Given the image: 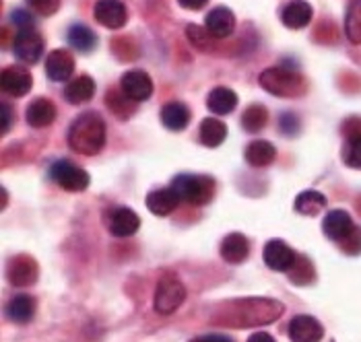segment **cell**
Here are the masks:
<instances>
[{
  "label": "cell",
  "instance_id": "1",
  "mask_svg": "<svg viewBox=\"0 0 361 342\" xmlns=\"http://www.w3.org/2000/svg\"><path fill=\"white\" fill-rule=\"evenodd\" d=\"M106 144V122L95 112L81 114L68 130V146L79 155H97Z\"/></svg>",
  "mask_w": 361,
  "mask_h": 342
},
{
  "label": "cell",
  "instance_id": "2",
  "mask_svg": "<svg viewBox=\"0 0 361 342\" xmlns=\"http://www.w3.org/2000/svg\"><path fill=\"white\" fill-rule=\"evenodd\" d=\"M260 87L277 97H298L306 93V81L300 72L289 70V68H267L264 72H260L258 79Z\"/></svg>",
  "mask_w": 361,
  "mask_h": 342
},
{
  "label": "cell",
  "instance_id": "3",
  "mask_svg": "<svg viewBox=\"0 0 361 342\" xmlns=\"http://www.w3.org/2000/svg\"><path fill=\"white\" fill-rule=\"evenodd\" d=\"M173 192L180 196L182 202L195 204V206H204L213 200L215 194V182L207 175H190V173H182L178 177H173L171 182Z\"/></svg>",
  "mask_w": 361,
  "mask_h": 342
},
{
  "label": "cell",
  "instance_id": "4",
  "mask_svg": "<svg viewBox=\"0 0 361 342\" xmlns=\"http://www.w3.org/2000/svg\"><path fill=\"white\" fill-rule=\"evenodd\" d=\"M186 299V289L173 277L166 274L159 279L157 289H155V310L159 314H173Z\"/></svg>",
  "mask_w": 361,
  "mask_h": 342
},
{
  "label": "cell",
  "instance_id": "5",
  "mask_svg": "<svg viewBox=\"0 0 361 342\" xmlns=\"http://www.w3.org/2000/svg\"><path fill=\"white\" fill-rule=\"evenodd\" d=\"M50 177L66 192H83L89 188V173L71 161H56L50 167Z\"/></svg>",
  "mask_w": 361,
  "mask_h": 342
},
{
  "label": "cell",
  "instance_id": "6",
  "mask_svg": "<svg viewBox=\"0 0 361 342\" xmlns=\"http://www.w3.org/2000/svg\"><path fill=\"white\" fill-rule=\"evenodd\" d=\"M262 258H264V264L271 268V270H277V272H289L298 260V254L281 239H271L264 250H262Z\"/></svg>",
  "mask_w": 361,
  "mask_h": 342
},
{
  "label": "cell",
  "instance_id": "7",
  "mask_svg": "<svg viewBox=\"0 0 361 342\" xmlns=\"http://www.w3.org/2000/svg\"><path fill=\"white\" fill-rule=\"evenodd\" d=\"M13 50L19 60L27 62V64H35L44 54V39L35 29H23L17 33V37L13 42Z\"/></svg>",
  "mask_w": 361,
  "mask_h": 342
},
{
  "label": "cell",
  "instance_id": "8",
  "mask_svg": "<svg viewBox=\"0 0 361 342\" xmlns=\"http://www.w3.org/2000/svg\"><path fill=\"white\" fill-rule=\"evenodd\" d=\"M291 342H320L324 338L322 324L312 315H295L287 328Z\"/></svg>",
  "mask_w": 361,
  "mask_h": 342
},
{
  "label": "cell",
  "instance_id": "9",
  "mask_svg": "<svg viewBox=\"0 0 361 342\" xmlns=\"http://www.w3.org/2000/svg\"><path fill=\"white\" fill-rule=\"evenodd\" d=\"M93 15L99 25L110 29L124 27V23L128 19V11L122 0H97Z\"/></svg>",
  "mask_w": 361,
  "mask_h": 342
},
{
  "label": "cell",
  "instance_id": "10",
  "mask_svg": "<svg viewBox=\"0 0 361 342\" xmlns=\"http://www.w3.org/2000/svg\"><path fill=\"white\" fill-rule=\"evenodd\" d=\"M0 85L4 89V93H8L13 97H23V95H27L29 89L33 85V79H31V75H29L25 66L13 64V66H6L2 70Z\"/></svg>",
  "mask_w": 361,
  "mask_h": 342
},
{
  "label": "cell",
  "instance_id": "11",
  "mask_svg": "<svg viewBox=\"0 0 361 342\" xmlns=\"http://www.w3.org/2000/svg\"><path fill=\"white\" fill-rule=\"evenodd\" d=\"M120 89L133 101H145L153 95V81L145 70H128L120 79Z\"/></svg>",
  "mask_w": 361,
  "mask_h": 342
},
{
  "label": "cell",
  "instance_id": "12",
  "mask_svg": "<svg viewBox=\"0 0 361 342\" xmlns=\"http://www.w3.org/2000/svg\"><path fill=\"white\" fill-rule=\"evenodd\" d=\"M46 72L54 83L71 79L75 72V58L71 56L68 50H52L46 58Z\"/></svg>",
  "mask_w": 361,
  "mask_h": 342
},
{
  "label": "cell",
  "instance_id": "13",
  "mask_svg": "<svg viewBox=\"0 0 361 342\" xmlns=\"http://www.w3.org/2000/svg\"><path fill=\"white\" fill-rule=\"evenodd\" d=\"M108 227H110V233L114 237H130V235H135L139 231L140 219L135 210H130L126 206H120L110 215Z\"/></svg>",
  "mask_w": 361,
  "mask_h": 342
},
{
  "label": "cell",
  "instance_id": "14",
  "mask_svg": "<svg viewBox=\"0 0 361 342\" xmlns=\"http://www.w3.org/2000/svg\"><path fill=\"white\" fill-rule=\"evenodd\" d=\"M353 221H351V215L345 213V210H331L324 221H322V231L329 239L333 241H343L351 231H353Z\"/></svg>",
  "mask_w": 361,
  "mask_h": 342
},
{
  "label": "cell",
  "instance_id": "15",
  "mask_svg": "<svg viewBox=\"0 0 361 342\" xmlns=\"http://www.w3.org/2000/svg\"><path fill=\"white\" fill-rule=\"evenodd\" d=\"M25 120L31 128H46L56 120V106L46 97H37L29 103Z\"/></svg>",
  "mask_w": 361,
  "mask_h": 342
},
{
  "label": "cell",
  "instance_id": "16",
  "mask_svg": "<svg viewBox=\"0 0 361 342\" xmlns=\"http://www.w3.org/2000/svg\"><path fill=\"white\" fill-rule=\"evenodd\" d=\"M250 256V243L242 233H229L221 241V258L229 264H242Z\"/></svg>",
  "mask_w": 361,
  "mask_h": 342
},
{
  "label": "cell",
  "instance_id": "17",
  "mask_svg": "<svg viewBox=\"0 0 361 342\" xmlns=\"http://www.w3.org/2000/svg\"><path fill=\"white\" fill-rule=\"evenodd\" d=\"M180 202L182 200L173 192V188H159V190L149 192V196H147V208L153 215H157V217H167V215H171L178 208Z\"/></svg>",
  "mask_w": 361,
  "mask_h": 342
},
{
  "label": "cell",
  "instance_id": "18",
  "mask_svg": "<svg viewBox=\"0 0 361 342\" xmlns=\"http://www.w3.org/2000/svg\"><path fill=\"white\" fill-rule=\"evenodd\" d=\"M204 23L213 37H227L235 29V15L227 6H217L207 15Z\"/></svg>",
  "mask_w": 361,
  "mask_h": 342
},
{
  "label": "cell",
  "instance_id": "19",
  "mask_svg": "<svg viewBox=\"0 0 361 342\" xmlns=\"http://www.w3.org/2000/svg\"><path fill=\"white\" fill-rule=\"evenodd\" d=\"M283 25L289 29H304L312 21V6L306 0H291L281 13Z\"/></svg>",
  "mask_w": 361,
  "mask_h": 342
},
{
  "label": "cell",
  "instance_id": "20",
  "mask_svg": "<svg viewBox=\"0 0 361 342\" xmlns=\"http://www.w3.org/2000/svg\"><path fill=\"white\" fill-rule=\"evenodd\" d=\"M35 308H37L35 297H33V295H27V293H21V295H15V297L8 301V305H6V315H8V319L15 322V324H27V322L33 319V315H35Z\"/></svg>",
  "mask_w": 361,
  "mask_h": 342
},
{
  "label": "cell",
  "instance_id": "21",
  "mask_svg": "<svg viewBox=\"0 0 361 342\" xmlns=\"http://www.w3.org/2000/svg\"><path fill=\"white\" fill-rule=\"evenodd\" d=\"M37 279V264L31 258H15L8 268V281L15 286H29Z\"/></svg>",
  "mask_w": 361,
  "mask_h": 342
},
{
  "label": "cell",
  "instance_id": "22",
  "mask_svg": "<svg viewBox=\"0 0 361 342\" xmlns=\"http://www.w3.org/2000/svg\"><path fill=\"white\" fill-rule=\"evenodd\" d=\"M238 106V95L227 87H215L207 97V108L217 115L231 114Z\"/></svg>",
  "mask_w": 361,
  "mask_h": 342
},
{
  "label": "cell",
  "instance_id": "23",
  "mask_svg": "<svg viewBox=\"0 0 361 342\" xmlns=\"http://www.w3.org/2000/svg\"><path fill=\"white\" fill-rule=\"evenodd\" d=\"M161 122H164V126L169 128V130L180 132L190 122V110L182 101H169V103L164 106V110H161Z\"/></svg>",
  "mask_w": 361,
  "mask_h": 342
},
{
  "label": "cell",
  "instance_id": "24",
  "mask_svg": "<svg viewBox=\"0 0 361 342\" xmlns=\"http://www.w3.org/2000/svg\"><path fill=\"white\" fill-rule=\"evenodd\" d=\"M246 161L252 167H267L277 159V151L275 146L267 141H254L246 146Z\"/></svg>",
  "mask_w": 361,
  "mask_h": 342
},
{
  "label": "cell",
  "instance_id": "25",
  "mask_svg": "<svg viewBox=\"0 0 361 342\" xmlns=\"http://www.w3.org/2000/svg\"><path fill=\"white\" fill-rule=\"evenodd\" d=\"M198 137H200V143L204 146H211V148L219 146L227 139V126L217 118H204L200 124Z\"/></svg>",
  "mask_w": 361,
  "mask_h": 342
},
{
  "label": "cell",
  "instance_id": "26",
  "mask_svg": "<svg viewBox=\"0 0 361 342\" xmlns=\"http://www.w3.org/2000/svg\"><path fill=\"white\" fill-rule=\"evenodd\" d=\"M93 93H95V81L91 77L83 75V77L75 79L73 83H68V87L64 89V99L68 103L79 106V103L89 101L93 97Z\"/></svg>",
  "mask_w": 361,
  "mask_h": 342
},
{
  "label": "cell",
  "instance_id": "27",
  "mask_svg": "<svg viewBox=\"0 0 361 342\" xmlns=\"http://www.w3.org/2000/svg\"><path fill=\"white\" fill-rule=\"evenodd\" d=\"M295 210L300 213V215H306V217H314V215H318L324 206H326V196L324 194H320V192H316V190H306V192H302L298 198H295Z\"/></svg>",
  "mask_w": 361,
  "mask_h": 342
},
{
  "label": "cell",
  "instance_id": "28",
  "mask_svg": "<svg viewBox=\"0 0 361 342\" xmlns=\"http://www.w3.org/2000/svg\"><path fill=\"white\" fill-rule=\"evenodd\" d=\"M68 44H71L75 50L87 54V52H91V50L97 46V37H95V33L87 27V25L77 23V25H73V27L68 29Z\"/></svg>",
  "mask_w": 361,
  "mask_h": 342
},
{
  "label": "cell",
  "instance_id": "29",
  "mask_svg": "<svg viewBox=\"0 0 361 342\" xmlns=\"http://www.w3.org/2000/svg\"><path fill=\"white\" fill-rule=\"evenodd\" d=\"M267 122H269V112H267L264 106H258V103L250 106V108L244 112V115H242V126H244V130L250 132V134L260 132V130L267 126Z\"/></svg>",
  "mask_w": 361,
  "mask_h": 342
},
{
  "label": "cell",
  "instance_id": "30",
  "mask_svg": "<svg viewBox=\"0 0 361 342\" xmlns=\"http://www.w3.org/2000/svg\"><path fill=\"white\" fill-rule=\"evenodd\" d=\"M345 33L351 44H361V0H353L347 17H345Z\"/></svg>",
  "mask_w": 361,
  "mask_h": 342
},
{
  "label": "cell",
  "instance_id": "31",
  "mask_svg": "<svg viewBox=\"0 0 361 342\" xmlns=\"http://www.w3.org/2000/svg\"><path fill=\"white\" fill-rule=\"evenodd\" d=\"M186 35H188L190 44H192L195 48H198V50H202V52H211V50H215L213 35H211V31H209L207 27L188 25V27H186Z\"/></svg>",
  "mask_w": 361,
  "mask_h": 342
},
{
  "label": "cell",
  "instance_id": "32",
  "mask_svg": "<svg viewBox=\"0 0 361 342\" xmlns=\"http://www.w3.org/2000/svg\"><path fill=\"white\" fill-rule=\"evenodd\" d=\"M130 101H133V99H130L122 89H120V91H110V93L106 95L108 108H110L116 115H120V118H128V115L133 114V108H128Z\"/></svg>",
  "mask_w": 361,
  "mask_h": 342
},
{
  "label": "cell",
  "instance_id": "33",
  "mask_svg": "<svg viewBox=\"0 0 361 342\" xmlns=\"http://www.w3.org/2000/svg\"><path fill=\"white\" fill-rule=\"evenodd\" d=\"M291 270H293L291 272V281L298 283V285H307V283L314 281V266H312V262L307 258L298 256Z\"/></svg>",
  "mask_w": 361,
  "mask_h": 342
},
{
  "label": "cell",
  "instance_id": "34",
  "mask_svg": "<svg viewBox=\"0 0 361 342\" xmlns=\"http://www.w3.org/2000/svg\"><path fill=\"white\" fill-rule=\"evenodd\" d=\"M343 161L349 167L361 170V137L357 139H349L345 148H343Z\"/></svg>",
  "mask_w": 361,
  "mask_h": 342
},
{
  "label": "cell",
  "instance_id": "35",
  "mask_svg": "<svg viewBox=\"0 0 361 342\" xmlns=\"http://www.w3.org/2000/svg\"><path fill=\"white\" fill-rule=\"evenodd\" d=\"M341 248L349 256H357L361 252V227H353V231L341 241Z\"/></svg>",
  "mask_w": 361,
  "mask_h": 342
},
{
  "label": "cell",
  "instance_id": "36",
  "mask_svg": "<svg viewBox=\"0 0 361 342\" xmlns=\"http://www.w3.org/2000/svg\"><path fill=\"white\" fill-rule=\"evenodd\" d=\"M279 128L287 137H295L300 132V120L295 114H281L279 118Z\"/></svg>",
  "mask_w": 361,
  "mask_h": 342
},
{
  "label": "cell",
  "instance_id": "37",
  "mask_svg": "<svg viewBox=\"0 0 361 342\" xmlns=\"http://www.w3.org/2000/svg\"><path fill=\"white\" fill-rule=\"evenodd\" d=\"M29 8H33L35 13L44 15V17H50L54 15L60 6V0H27Z\"/></svg>",
  "mask_w": 361,
  "mask_h": 342
},
{
  "label": "cell",
  "instance_id": "38",
  "mask_svg": "<svg viewBox=\"0 0 361 342\" xmlns=\"http://www.w3.org/2000/svg\"><path fill=\"white\" fill-rule=\"evenodd\" d=\"M11 21L19 27V31H23V29H33V19H31V15H29L27 11H13L11 13Z\"/></svg>",
  "mask_w": 361,
  "mask_h": 342
},
{
  "label": "cell",
  "instance_id": "39",
  "mask_svg": "<svg viewBox=\"0 0 361 342\" xmlns=\"http://www.w3.org/2000/svg\"><path fill=\"white\" fill-rule=\"evenodd\" d=\"M343 134L347 141L361 137V118H349L343 126Z\"/></svg>",
  "mask_w": 361,
  "mask_h": 342
},
{
  "label": "cell",
  "instance_id": "40",
  "mask_svg": "<svg viewBox=\"0 0 361 342\" xmlns=\"http://www.w3.org/2000/svg\"><path fill=\"white\" fill-rule=\"evenodd\" d=\"M0 114H2L0 132H2V134H6V132H8V128H11V124H13V110H11V106L2 103V108H0Z\"/></svg>",
  "mask_w": 361,
  "mask_h": 342
},
{
  "label": "cell",
  "instance_id": "41",
  "mask_svg": "<svg viewBox=\"0 0 361 342\" xmlns=\"http://www.w3.org/2000/svg\"><path fill=\"white\" fill-rule=\"evenodd\" d=\"M178 2H180V6L186 8V11H200L202 6H207L209 0H178Z\"/></svg>",
  "mask_w": 361,
  "mask_h": 342
},
{
  "label": "cell",
  "instance_id": "42",
  "mask_svg": "<svg viewBox=\"0 0 361 342\" xmlns=\"http://www.w3.org/2000/svg\"><path fill=\"white\" fill-rule=\"evenodd\" d=\"M190 342H233L229 336H221V334H204V336H198L192 338Z\"/></svg>",
  "mask_w": 361,
  "mask_h": 342
},
{
  "label": "cell",
  "instance_id": "43",
  "mask_svg": "<svg viewBox=\"0 0 361 342\" xmlns=\"http://www.w3.org/2000/svg\"><path fill=\"white\" fill-rule=\"evenodd\" d=\"M248 342H275V338L269 332H254Z\"/></svg>",
  "mask_w": 361,
  "mask_h": 342
}]
</instances>
